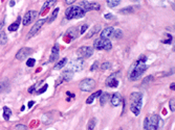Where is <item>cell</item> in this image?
<instances>
[{
    "instance_id": "74e56055",
    "label": "cell",
    "mask_w": 175,
    "mask_h": 130,
    "mask_svg": "<svg viewBox=\"0 0 175 130\" xmlns=\"http://www.w3.org/2000/svg\"><path fill=\"white\" fill-rule=\"evenodd\" d=\"M88 28V25L87 24H83V25L81 26V27H80V33H84L85 31H86V29Z\"/></svg>"
},
{
    "instance_id": "30bf717a",
    "label": "cell",
    "mask_w": 175,
    "mask_h": 130,
    "mask_svg": "<svg viewBox=\"0 0 175 130\" xmlns=\"http://www.w3.org/2000/svg\"><path fill=\"white\" fill-rule=\"evenodd\" d=\"M46 22V19H42V20H39V21H37L35 24H34V26L32 27V29H30V31L29 32V35H27V39L29 38H32L34 35H36L38 32H39V30L41 28H42L43 24Z\"/></svg>"
},
{
    "instance_id": "bcb514c9",
    "label": "cell",
    "mask_w": 175,
    "mask_h": 130,
    "mask_svg": "<svg viewBox=\"0 0 175 130\" xmlns=\"http://www.w3.org/2000/svg\"><path fill=\"white\" fill-rule=\"evenodd\" d=\"M170 89H175V84H174V83H172L171 86H170Z\"/></svg>"
},
{
    "instance_id": "d6a6232c",
    "label": "cell",
    "mask_w": 175,
    "mask_h": 130,
    "mask_svg": "<svg viewBox=\"0 0 175 130\" xmlns=\"http://www.w3.org/2000/svg\"><path fill=\"white\" fill-rule=\"evenodd\" d=\"M132 12H133V8L131 7H126V8H124V10H120V13H122V14H131Z\"/></svg>"
},
{
    "instance_id": "e0dca14e",
    "label": "cell",
    "mask_w": 175,
    "mask_h": 130,
    "mask_svg": "<svg viewBox=\"0 0 175 130\" xmlns=\"http://www.w3.org/2000/svg\"><path fill=\"white\" fill-rule=\"evenodd\" d=\"M59 56V46L58 45H56L52 47V55H50V58H49V61H54L58 58Z\"/></svg>"
},
{
    "instance_id": "9a60e30c",
    "label": "cell",
    "mask_w": 175,
    "mask_h": 130,
    "mask_svg": "<svg viewBox=\"0 0 175 130\" xmlns=\"http://www.w3.org/2000/svg\"><path fill=\"white\" fill-rule=\"evenodd\" d=\"M106 82H107V86L109 88H112V89L117 88V86H119V80L117 79V74H112L111 76L108 77Z\"/></svg>"
},
{
    "instance_id": "8992f818",
    "label": "cell",
    "mask_w": 175,
    "mask_h": 130,
    "mask_svg": "<svg viewBox=\"0 0 175 130\" xmlns=\"http://www.w3.org/2000/svg\"><path fill=\"white\" fill-rule=\"evenodd\" d=\"M83 67H84V60L79 57V58L72 60L70 63H68L66 70L72 71V72L75 73V72H79V71H81L82 69H83Z\"/></svg>"
},
{
    "instance_id": "7bdbcfd3",
    "label": "cell",
    "mask_w": 175,
    "mask_h": 130,
    "mask_svg": "<svg viewBox=\"0 0 175 130\" xmlns=\"http://www.w3.org/2000/svg\"><path fill=\"white\" fill-rule=\"evenodd\" d=\"M104 17H105V19H111V18H112V15H111V14H105Z\"/></svg>"
},
{
    "instance_id": "ffe728a7",
    "label": "cell",
    "mask_w": 175,
    "mask_h": 130,
    "mask_svg": "<svg viewBox=\"0 0 175 130\" xmlns=\"http://www.w3.org/2000/svg\"><path fill=\"white\" fill-rule=\"evenodd\" d=\"M101 94H102V91H97V92L93 93L92 95L88 97V99H87V100H86V103H87V104H91V103L93 102L94 98H97V97H100Z\"/></svg>"
},
{
    "instance_id": "f35d334b",
    "label": "cell",
    "mask_w": 175,
    "mask_h": 130,
    "mask_svg": "<svg viewBox=\"0 0 175 130\" xmlns=\"http://www.w3.org/2000/svg\"><path fill=\"white\" fill-rule=\"evenodd\" d=\"M97 67H99V61H97V60H95V61L93 63V65H92V67L90 68V71H92V72H93V71L97 70Z\"/></svg>"
},
{
    "instance_id": "ba28073f",
    "label": "cell",
    "mask_w": 175,
    "mask_h": 130,
    "mask_svg": "<svg viewBox=\"0 0 175 130\" xmlns=\"http://www.w3.org/2000/svg\"><path fill=\"white\" fill-rule=\"evenodd\" d=\"M94 86H95V82L91 78H86V79L82 80L80 83V89L83 92H89L91 89H93Z\"/></svg>"
},
{
    "instance_id": "8fae6325",
    "label": "cell",
    "mask_w": 175,
    "mask_h": 130,
    "mask_svg": "<svg viewBox=\"0 0 175 130\" xmlns=\"http://www.w3.org/2000/svg\"><path fill=\"white\" fill-rule=\"evenodd\" d=\"M32 53V48H29V47H24V48H21L16 54V58L18 60H24L26 57H29L30 54Z\"/></svg>"
},
{
    "instance_id": "b9f144b4",
    "label": "cell",
    "mask_w": 175,
    "mask_h": 130,
    "mask_svg": "<svg viewBox=\"0 0 175 130\" xmlns=\"http://www.w3.org/2000/svg\"><path fill=\"white\" fill-rule=\"evenodd\" d=\"M75 1H77V0H65V3L69 5V4H72V3H74Z\"/></svg>"
},
{
    "instance_id": "5bb4252c",
    "label": "cell",
    "mask_w": 175,
    "mask_h": 130,
    "mask_svg": "<svg viewBox=\"0 0 175 130\" xmlns=\"http://www.w3.org/2000/svg\"><path fill=\"white\" fill-rule=\"evenodd\" d=\"M110 102H111V105L114 106V107L120 106V105L122 104V102H123V98H122V96H121L120 93H114L110 99Z\"/></svg>"
},
{
    "instance_id": "4316f807",
    "label": "cell",
    "mask_w": 175,
    "mask_h": 130,
    "mask_svg": "<svg viewBox=\"0 0 175 130\" xmlns=\"http://www.w3.org/2000/svg\"><path fill=\"white\" fill-rule=\"evenodd\" d=\"M7 43V37L5 32H0V45H5Z\"/></svg>"
},
{
    "instance_id": "5b68a950",
    "label": "cell",
    "mask_w": 175,
    "mask_h": 130,
    "mask_svg": "<svg viewBox=\"0 0 175 130\" xmlns=\"http://www.w3.org/2000/svg\"><path fill=\"white\" fill-rule=\"evenodd\" d=\"M93 47L97 50H110L112 48V45H111V42L107 39L100 38L93 42Z\"/></svg>"
},
{
    "instance_id": "7a4b0ae2",
    "label": "cell",
    "mask_w": 175,
    "mask_h": 130,
    "mask_svg": "<svg viewBox=\"0 0 175 130\" xmlns=\"http://www.w3.org/2000/svg\"><path fill=\"white\" fill-rule=\"evenodd\" d=\"M130 100H131V105H130V110L132 111L135 116H139L142 109V101H143V94L139 92L132 93L130 95Z\"/></svg>"
},
{
    "instance_id": "f6af8a7d",
    "label": "cell",
    "mask_w": 175,
    "mask_h": 130,
    "mask_svg": "<svg viewBox=\"0 0 175 130\" xmlns=\"http://www.w3.org/2000/svg\"><path fill=\"white\" fill-rule=\"evenodd\" d=\"M10 5L11 7H14V5H15V1H14V0H12V1L10 2Z\"/></svg>"
},
{
    "instance_id": "836d02e7",
    "label": "cell",
    "mask_w": 175,
    "mask_h": 130,
    "mask_svg": "<svg viewBox=\"0 0 175 130\" xmlns=\"http://www.w3.org/2000/svg\"><path fill=\"white\" fill-rule=\"evenodd\" d=\"M35 63H36V60L34 59V58H29L27 61H26V66L27 67H34Z\"/></svg>"
},
{
    "instance_id": "6da1fadb",
    "label": "cell",
    "mask_w": 175,
    "mask_h": 130,
    "mask_svg": "<svg viewBox=\"0 0 175 130\" xmlns=\"http://www.w3.org/2000/svg\"><path fill=\"white\" fill-rule=\"evenodd\" d=\"M146 60H147V57L145 55H141L139 56L137 61L133 65L132 70L130 72V75H129L130 79L131 80L139 79V77H141V75L148 69V66L146 65Z\"/></svg>"
},
{
    "instance_id": "d4e9b609",
    "label": "cell",
    "mask_w": 175,
    "mask_h": 130,
    "mask_svg": "<svg viewBox=\"0 0 175 130\" xmlns=\"http://www.w3.org/2000/svg\"><path fill=\"white\" fill-rule=\"evenodd\" d=\"M95 124H97V119H95V118H92V119H90V120L88 121L87 130H93L94 127H95Z\"/></svg>"
},
{
    "instance_id": "f1b7e54d",
    "label": "cell",
    "mask_w": 175,
    "mask_h": 130,
    "mask_svg": "<svg viewBox=\"0 0 175 130\" xmlns=\"http://www.w3.org/2000/svg\"><path fill=\"white\" fill-rule=\"evenodd\" d=\"M123 37V31L121 29H114L113 35H112V38L114 39H121Z\"/></svg>"
},
{
    "instance_id": "7402d4cb",
    "label": "cell",
    "mask_w": 175,
    "mask_h": 130,
    "mask_svg": "<svg viewBox=\"0 0 175 130\" xmlns=\"http://www.w3.org/2000/svg\"><path fill=\"white\" fill-rule=\"evenodd\" d=\"M10 89V83L7 80H3V81H0V93L5 92Z\"/></svg>"
},
{
    "instance_id": "2e32d148",
    "label": "cell",
    "mask_w": 175,
    "mask_h": 130,
    "mask_svg": "<svg viewBox=\"0 0 175 130\" xmlns=\"http://www.w3.org/2000/svg\"><path fill=\"white\" fill-rule=\"evenodd\" d=\"M113 31H114L113 27H107V28H105L103 31L101 32V38H102V39H107V40H109L110 38H112Z\"/></svg>"
},
{
    "instance_id": "83f0119b",
    "label": "cell",
    "mask_w": 175,
    "mask_h": 130,
    "mask_svg": "<svg viewBox=\"0 0 175 130\" xmlns=\"http://www.w3.org/2000/svg\"><path fill=\"white\" fill-rule=\"evenodd\" d=\"M67 35H70L72 40H74V39H76V38H77V35H78V33H77V28H76V27H72V28L68 29V30H67Z\"/></svg>"
},
{
    "instance_id": "9c48e42d",
    "label": "cell",
    "mask_w": 175,
    "mask_h": 130,
    "mask_svg": "<svg viewBox=\"0 0 175 130\" xmlns=\"http://www.w3.org/2000/svg\"><path fill=\"white\" fill-rule=\"evenodd\" d=\"M78 55L80 58H87V57H90L92 54H93V49L89 46H83V47L79 48L78 50Z\"/></svg>"
},
{
    "instance_id": "52a82bcc",
    "label": "cell",
    "mask_w": 175,
    "mask_h": 130,
    "mask_svg": "<svg viewBox=\"0 0 175 130\" xmlns=\"http://www.w3.org/2000/svg\"><path fill=\"white\" fill-rule=\"evenodd\" d=\"M80 7L85 13L89 10H99L101 8L100 4L97 2H88V1H82L80 3Z\"/></svg>"
},
{
    "instance_id": "e575fe53",
    "label": "cell",
    "mask_w": 175,
    "mask_h": 130,
    "mask_svg": "<svg viewBox=\"0 0 175 130\" xmlns=\"http://www.w3.org/2000/svg\"><path fill=\"white\" fill-rule=\"evenodd\" d=\"M169 105H170V110L174 112V111H175V99L174 98L170 100V102H169Z\"/></svg>"
},
{
    "instance_id": "44dd1931",
    "label": "cell",
    "mask_w": 175,
    "mask_h": 130,
    "mask_svg": "<svg viewBox=\"0 0 175 130\" xmlns=\"http://www.w3.org/2000/svg\"><path fill=\"white\" fill-rule=\"evenodd\" d=\"M100 29H101V26L100 25H95V26H93V28L91 29L90 31L88 32L87 33V35H86V38L87 39H89V38H91V37H93L95 33H97V32L100 31Z\"/></svg>"
},
{
    "instance_id": "7dc6e473",
    "label": "cell",
    "mask_w": 175,
    "mask_h": 130,
    "mask_svg": "<svg viewBox=\"0 0 175 130\" xmlns=\"http://www.w3.org/2000/svg\"><path fill=\"white\" fill-rule=\"evenodd\" d=\"M132 1H137V0H132Z\"/></svg>"
},
{
    "instance_id": "3957f363",
    "label": "cell",
    "mask_w": 175,
    "mask_h": 130,
    "mask_svg": "<svg viewBox=\"0 0 175 130\" xmlns=\"http://www.w3.org/2000/svg\"><path fill=\"white\" fill-rule=\"evenodd\" d=\"M162 124V120L157 114H154L151 118H146L144 121V128L145 130H157L159 125Z\"/></svg>"
},
{
    "instance_id": "277c9868",
    "label": "cell",
    "mask_w": 175,
    "mask_h": 130,
    "mask_svg": "<svg viewBox=\"0 0 175 130\" xmlns=\"http://www.w3.org/2000/svg\"><path fill=\"white\" fill-rule=\"evenodd\" d=\"M66 19H79V18H83L85 16V12L82 10L80 7H70L66 10Z\"/></svg>"
},
{
    "instance_id": "4fadbf2b",
    "label": "cell",
    "mask_w": 175,
    "mask_h": 130,
    "mask_svg": "<svg viewBox=\"0 0 175 130\" xmlns=\"http://www.w3.org/2000/svg\"><path fill=\"white\" fill-rule=\"evenodd\" d=\"M72 77H74V72H72V71L65 70L64 73H62L61 76L59 77L58 83H57V84L62 83V81H70V80L72 79Z\"/></svg>"
},
{
    "instance_id": "d590c367",
    "label": "cell",
    "mask_w": 175,
    "mask_h": 130,
    "mask_svg": "<svg viewBox=\"0 0 175 130\" xmlns=\"http://www.w3.org/2000/svg\"><path fill=\"white\" fill-rule=\"evenodd\" d=\"M47 88H48V86H47V84H44V86H43L41 89H39L38 91H37V94H38V95H39V94H43V93H44L46 89H47Z\"/></svg>"
},
{
    "instance_id": "f546056e",
    "label": "cell",
    "mask_w": 175,
    "mask_h": 130,
    "mask_svg": "<svg viewBox=\"0 0 175 130\" xmlns=\"http://www.w3.org/2000/svg\"><path fill=\"white\" fill-rule=\"evenodd\" d=\"M58 13H59V8L57 7V8H56V10H54V12H52V16H50V18H49V19L47 20V23H52V21H54V20H55L56 18H57V16H58Z\"/></svg>"
},
{
    "instance_id": "4dcf8cb0",
    "label": "cell",
    "mask_w": 175,
    "mask_h": 130,
    "mask_svg": "<svg viewBox=\"0 0 175 130\" xmlns=\"http://www.w3.org/2000/svg\"><path fill=\"white\" fill-rule=\"evenodd\" d=\"M57 2V0H47L45 2V4L43 5V8H42V12L46 8V7H54Z\"/></svg>"
},
{
    "instance_id": "ac0fdd59",
    "label": "cell",
    "mask_w": 175,
    "mask_h": 130,
    "mask_svg": "<svg viewBox=\"0 0 175 130\" xmlns=\"http://www.w3.org/2000/svg\"><path fill=\"white\" fill-rule=\"evenodd\" d=\"M110 96H109V94L108 93H104V94H101V97H100V103L102 106H104V105L106 104L108 102V100H110Z\"/></svg>"
},
{
    "instance_id": "8d00e7d4",
    "label": "cell",
    "mask_w": 175,
    "mask_h": 130,
    "mask_svg": "<svg viewBox=\"0 0 175 130\" xmlns=\"http://www.w3.org/2000/svg\"><path fill=\"white\" fill-rule=\"evenodd\" d=\"M15 129H16V130H26L27 128H26V126L22 125V124H18V125H16Z\"/></svg>"
},
{
    "instance_id": "ee69618b",
    "label": "cell",
    "mask_w": 175,
    "mask_h": 130,
    "mask_svg": "<svg viewBox=\"0 0 175 130\" xmlns=\"http://www.w3.org/2000/svg\"><path fill=\"white\" fill-rule=\"evenodd\" d=\"M34 104H35V102H34V101H29V107L30 108Z\"/></svg>"
},
{
    "instance_id": "1f68e13d",
    "label": "cell",
    "mask_w": 175,
    "mask_h": 130,
    "mask_svg": "<svg viewBox=\"0 0 175 130\" xmlns=\"http://www.w3.org/2000/svg\"><path fill=\"white\" fill-rule=\"evenodd\" d=\"M111 68V63H108V61H106V63H102V66H101V69L103 71H106V70H109Z\"/></svg>"
},
{
    "instance_id": "cb8c5ba5",
    "label": "cell",
    "mask_w": 175,
    "mask_h": 130,
    "mask_svg": "<svg viewBox=\"0 0 175 130\" xmlns=\"http://www.w3.org/2000/svg\"><path fill=\"white\" fill-rule=\"evenodd\" d=\"M11 116H12V110H11L9 107L5 106V107L3 108V119H4V120L9 121V120H10Z\"/></svg>"
},
{
    "instance_id": "60d3db41",
    "label": "cell",
    "mask_w": 175,
    "mask_h": 130,
    "mask_svg": "<svg viewBox=\"0 0 175 130\" xmlns=\"http://www.w3.org/2000/svg\"><path fill=\"white\" fill-rule=\"evenodd\" d=\"M37 84H34V86H32L29 89V94H32V93H34V91H35V89H36Z\"/></svg>"
},
{
    "instance_id": "603a6c76",
    "label": "cell",
    "mask_w": 175,
    "mask_h": 130,
    "mask_svg": "<svg viewBox=\"0 0 175 130\" xmlns=\"http://www.w3.org/2000/svg\"><path fill=\"white\" fill-rule=\"evenodd\" d=\"M66 63H67V58H66V57L62 58V59L60 60V61H59V63L55 66V70H60V69H62V68H63L65 65H66Z\"/></svg>"
},
{
    "instance_id": "ab89813d",
    "label": "cell",
    "mask_w": 175,
    "mask_h": 130,
    "mask_svg": "<svg viewBox=\"0 0 175 130\" xmlns=\"http://www.w3.org/2000/svg\"><path fill=\"white\" fill-rule=\"evenodd\" d=\"M152 79H153V77H152V76H148V77H146V78H145V79L143 80V82H144V83H148V82H150V81H151Z\"/></svg>"
},
{
    "instance_id": "484cf974",
    "label": "cell",
    "mask_w": 175,
    "mask_h": 130,
    "mask_svg": "<svg viewBox=\"0 0 175 130\" xmlns=\"http://www.w3.org/2000/svg\"><path fill=\"white\" fill-rule=\"evenodd\" d=\"M122 0H107V4L109 7H115L121 3Z\"/></svg>"
},
{
    "instance_id": "7c38bea8",
    "label": "cell",
    "mask_w": 175,
    "mask_h": 130,
    "mask_svg": "<svg viewBox=\"0 0 175 130\" xmlns=\"http://www.w3.org/2000/svg\"><path fill=\"white\" fill-rule=\"evenodd\" d=\"M37 15H38V13H37L36 10H29L24 15V17H23L22 24L23 25H29V24H30L34 21V19L37 17Z\"/></svg>"
},
{
    "instance_id": "d6986e66",
    "label": "cell",
    "mask_w": 175,
    "mask_h": 130,
    "mask_svg": "<svg viewBox=\"0 0 175 130\" xmlns=\"http://www.w3.org/2000/svg\"><path fill=\"white\" fill-rule=\"evenodd\" d=\"M20 21H21V18L20 17H18V19H17L16 22H14L13 24H11L10 26H9V31H16L17 29L19 28V25H20Z\"/></svg>"
}]
</instances>
